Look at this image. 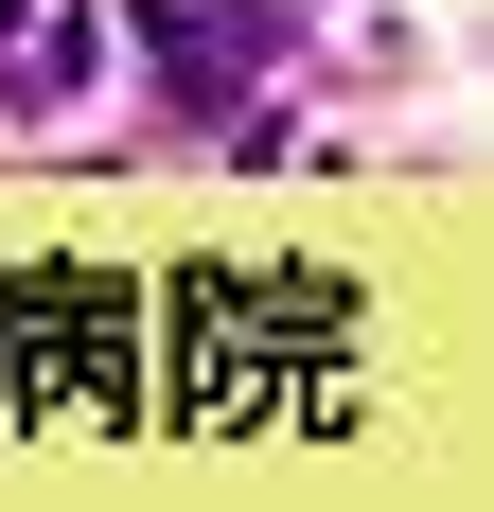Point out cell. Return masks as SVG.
I'll use <instances>...</instances> for the list:
<instances>
[{"mask_svg": "<svg viewBox=\"0 0 494 512\" xmlns=\"http://www.w3.org/2000/svg\"><path fill=\"white\" fill-rule=\"evenodd\" d=\"M159 407L247 442V424H336L353 407V283L318 265H195L159 301Z\"/></svg>", "mask_w": 494, "mask_h": 512, "instance_id": "6da1fadb", "label": "cell"}, {"mask_svg": "<svg viewBox=\"0 0 494 512\" xmlns=\"http://www.w3.org/2000/svg\"><path fill=\"white\" fill-rule=\"evenodd\" d=\"M142 407V301L106 265H0V424L18 442H89V424Z\"/></svg>", "mask_w": 494, "mask_h": 512, "instance_id": "7a4b0ae2", "label": "cell"}, {"mask_svg": "<svg viewBox=\"0 0 494 512\" xmlns=\"http://www.w3.org/2000/svg\"><path fill=\"white\" fill-rule=\"evenodd\" d=\"M142 53H159V89L195 106V124H230L247 71L283 53V18H230V0H142Z\"/></svg>", "mask_w": 494, "mask_h": 512, "instance_id": "3957f363", "label": "cell"}, {"mask_svg": "<svg viewBox=\"0 0 494 512\" xmlns=\"http://www.w3.org/2000/svg\"><path fill=\"white\" fill-rule=\"evenodd\" d=\"M71 89H89V18H53V36L18 53V106H71Z\"/></svg>", "mask_w": 494, "mask_h": 512, "instance_id": "277c9868", "label": "cell"}]
</instances>
